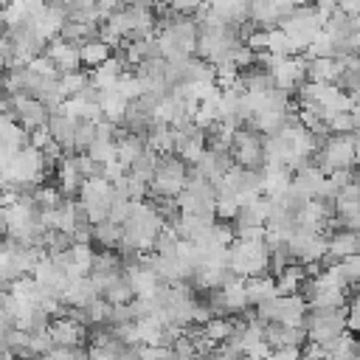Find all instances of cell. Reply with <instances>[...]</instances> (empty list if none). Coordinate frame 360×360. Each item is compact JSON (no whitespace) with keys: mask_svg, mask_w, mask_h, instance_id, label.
Instances as JSON below:
<instances>
[{"mask_svg":"<svg viewBox=\"0 0 360 360\" xmlns=\"http://www.w3.org/2000/svg\"><path fill=\"white\" fill-rule=\"evenodd\" d=\"M228 267L242 276V278H250V276H270V250L264 242H242V239H233L231 248H228Z\"/></svg>","mask_w":360,"mask_h":360,"instance_id":"cell-1","label":"cell"},{"mask_svg":"<svg viewBox=\"0 0 360 360\" xmlns=\"http://www.w3.org/2000/svg\"><path fill=\"white\" fill-rule=\"evenodd\" d=\"M278 28L290 37V42L295 45V51L301 53L321 31H323V20L318 17V11H315V6H304V3H298L290 14H284L281 20H278Z\"/></svg>","mask_w":360,"mask_h":360,"instance_id":"cell-2","label":"cell"},{"mask_svg":"<svg viewBox=\"0 0 360 360\" xmlns=\"http://www.w3.org/2000/svg\"><path fill=\"white\" fill-rule=\"evenodd\" d=\"M323 174H332L335 169H352L354 166V135L352 132H329L321 143V149L309 158Z\"/></svg>","mask_w":360,"mask_h":360,"instance_id":"cell-3","label":"cell"},{"mask_svg":"<svg viewBox=\"0 0 360 360\" xmlns=\"http://www.w3.org/2000/svg\"><path fill=\"white\" fill-rule=\"evenodd\" d=\"M188 180V166L177 155H158L155 174L149 180V194L152 197H177Z\"/></svg>","mask_w":360,"mask_h":360,"instance_id":"cell-4","label":"cell"},{"mask_svg":"<svg viewBox=\"0 0 360 360\" xmlns=\"http://www.w3.org/2000/svg\"><path fill=\"white\" fill-rule=\"evenodd\" d=\"M231 158L245 169H264V135L253 127H239L231 135Z\"/></svg>","mask_w":360,"mask_h":360,"instance_id":"cell-5","label":"cell"},{"mask_svg":"<svg viewBox=\"0 0 360 360\" xmlns=\"http://www.w3.org/2000/svg\"><path fill=\"white\" fill-rule=\"evenodd\" d=\"M287 245H290V253H292V262H298V264H318L323 256H326V250H329V242H326V233H292L290 239H287Z\"/></svg>","mask_w":360,"mask_h":360,"instance_id":"cell-6","label":"cell"},{"mask_svg":"<svg viewBox=\"0 0 360 360\" xmlns=\"http://www.w3.org/2000/svg\"><path fill=\"white\" fill-rule=\"evenodd\" d=\"M273 73V82H276V87H281V90H295L298 84H304L307 82V56L301 53V56H281L278 59V65L270 70Z\"/></svg>","mask_w":360,"mask_h":360,"instance_id":"cell-7","label":"cell"},{"mask_svg":"<svg viewBox=\"0 0 360 360\" xmlns=\"http://www.w3.org/2000/svg\"><path fill=\"white\" fill-rule=\"evenodd\" d=\"M48 115H51V110L42 101H37L31 96H14V121L25 132H31L37 127H45L48 124Z\"/></svg>","mask_w":360,"mask_h":360,"instance_id":"cell-8","label":"cell"},{"mask_svg":"<svg viewBox=\"0 0 360 360\" xmlns=\"http://www.w3.org/2000/svg\"><path fill=\"white\" fill-rule=\"evenodd\" d=\"M48 332H51L53 346H82V340H84V335H87V326L79 323L76 318H70V315L65 312V315H59V318H51Z\"/></svg>","mask_w":360,"mask_h":360,"instance_id":"cell-9","label":"cell"},{"mask_svg":"<svg viewBox=\"0 0 360 360\" xmlns=\"http://www.w3.org/2000/svg\"><path fill=\"white\" fill-rule=\"evenodd\" d=\"M45 53L53 59V65L59 68V73H70V70H79V68H82L79 48H76V45H70V42H65V39H59V37L48 39Z\"/></svg>","mask_w":360,"mask_h":360,"instance_id":"cell-10","label":"cell"},{"mask_svg":"<svg viewBox=\"0 0 360 360\" xmlns=\"http://www.w3.org/2000/svg\"><path fill=\"white\" fill-rule=\"evenodd\" d=\"M343 68H346L343 59H335V56H315V59H307V79H309V82H323V84H338Z\"/></svg>","mask_w":360,"mask_h":360,"instance_id":"cell-11","label":"cell"},{"mask_svg":"<svg viewBox=\"0 0 360 360\" xmlns=\"http://www.w3.org/2000/svg\"><path fill=\"white\" fill-rule=\"evenodd\" d=\"M48 132H51V138L65 149V152H73V132H76V118L73 115H68V112H62V110H53L51 115H48Z\"/></svg>","mask_w":360,"mask_h":360,"instance_id":"cell-12","label":"cell"},{"mask_svg":"<svg viewBox=\"0 0 360 360\" xmlns=\"http://www.w3.org/2000/svg\"><path fill=\"white\" fill-rule=\"evenodd\" d=\"M96 295H101V292L93 284V278L90 276H79V278H70V284H68V290L62 295V304L65 307H87Z\"/></svg>","mask_w":360,"mask_h":360,"instance_id":"cell-13","label":"cell"},{"mask_svg":"<svg viewBox=\"0 0 360 360\" xmlns=\"http://www.w3.org/2000/svg\"><path fill=\"white\" fill-rule=\"evenodd\" d=\"M143 149H146V138L143 135H135V132H127V129L118 127V132H115V158L124 166H129Z\"/></svg>","mask_w":360,"mask_h":360,"instance_id":"cell-14","label":"cell"},{"mask_svg":"<svg viewBox=\"0 0 360 360\" xmlns=\"http://www.w3.org/2000/svg\"><path fill=\"white\" fill-rule=\"evenodd\" d=\"M124 73H127L124 59H121V56H110L107 62H101L98 68L90 70V82H93L98 90H107V87H112Z\"/></svg>","mask_w":360,"mask_h":360,"instance_id":"cell-15","label":"cell"},{"mask_svg":"<svg viewBox=\"0 0 360 360\" xmlns=\"http://www.w3.org/2000/svg\"><path fill=\"white\" fill-rule=\"evenodd\" d=\"M98 37V22H76V20H65L59 28V39L70 42V45H84L90 39Z\"/></svg>","mask_w":360,"mask_h":360,"instance_id":"cell-16","label":"cell"},{"mask_svg":"<svg viewBox=\"0 0 360 360\" xmlns=\"http://www.w3.org/2000/svg\"><path fill=\"white\" fill-rule=\"evenodd\" d=\"M326 242H329V253L335 259H346V256H352V253L360 250L357 231H349V228H335L332 233H326Z\"/></svg>","mask_w":360,"mask_h":360,"instance_id":"cell-17","label":"cell"},{"mask_svg":"<svg viewBox=\"0 0 360 360\" xmlns=\"http://www.w3.org/2000/svg\"><path fill=\"white\" fill-rule=\"evenodd\" d=\"M245 295H248V307H259L262 301L278 295L276 292V278L273 276H250V278H245Z\"/></svg>","mask_w":360,"mask_h":360,"instance_id":"cell-18","label":"cell"},{"mask_svg":"<svg viewBox=\"0 0 360 360\" xmlns=\"http://www.w3.org/2000/svg\"><path fill=\"white\" fill-rule=\"evenodd\" d=\"M273 278H276V292H278V295L298 292L301 281L307 278V267H304V264H298V262H290V264H287V267H281Z\"/></svg>","mask_w":360,"mask_h":360,"instance_id":"cell-19","label":"cell"},{"mask_svg":"<svg viewBox=\"0 0 360 360\" xmlns=\"http://www.w3.org/2000/svg\"><path fill=\"white\" fill-rule=\"evenodd\" d=\"M219 295H222V312H231V315H242L248 312V295H245V278L228 284V287H219Z\"/></svg>","mask_w":360,"mask_h":360,"instance_id":"cell-20","label":"cell"},{"mask_svg":"<svg viewBox=\"0 0 360 360\" xmlns=\"http://www.w3.org/2000/svg\"><path fill=\"white\" fill-rule=\"evenodd\" d=\"M248 20L256 22V28H276L278 25V11L273 0H248Z\"/></svg>","mask_w":360,"mask_h":360,"instance_id":"cell-21","label":"cell"},{"mask_svg":"<svg viewBox=\"0 0 360 360\" xmlns=\"http://www.w3.org/2000/svg\"><path fill=\"white\" fill-rule=\"evenodd\" d=\"M208 8L231 25H239L248 17V0H208Z\"/></svg>","mask_w":360,"mask_h":360,"instance_id":"cell-22","label":"cell"},{"mask_svg":"<svg viewBox=\"0 0 360 360\" xmlns=\"http://www.w3.org/2000/svg\"><path fill=\"white\" fill-rule=\"evenodd\" d=\"M112 56V48L107 45V42H101L98 37L96 39H90V42H84V45H79V59H82V65L84 68H98L101 62H107Z\"/></svg>","mask_w":360,"mask_h":360,"instance_id":"cell-23","label":"cell"},{"mask_svg":"<svg viewBox=\"0 0 360 360\" xmlns=\"http://www.w3.org/2000/svg\"><path fill=\"white\" fill-rule=\"evenodd\" d=\"M155 166H158V152L155 149H143L129 166H127V174H132V177H138V180H143V183H149L152 180V174H155Z\"/></svg>","mask_w":360,"mask_h":360,"instance_id":"cell-24","label":"cell"},{"mask_svg":"<svg viewBox=\"0 0 360 360\" xmlns=\"http://www.w3.org/2000/svg\"><path fill=\"white\" fill-rule=\"evenodd\" d=\"M65 20H76V22H101L96 0H70L65 3Z\"/></svg>","mask_w":360,"mask_h":360,"instance_id":"cell-25","label":"cell"},{"mask_svg":"<svg viewBox=\"0 0 360 360\" xmlns=\"http://www.w3.org/2000/svg\"><path fill=\"white\" fill-rule=\"evenodd\" d=\"M90 231H93V242H98L101 248H118L124 228H121L118 222H112V219H101V222H96Z\"/></svg>","mask_w":360,"mask_h":360,"instance_id":"cell-26","label":"cell"},{"mask_svg":"<svg viewBox=\"0 0 360 360\" xmlns=\"http://www.w3.org/2000/svg\"><path fill=\"white\" fill-rule=\"evenodd\" d=\"M101 295H104L110 304H129V301L135 298V292H132V287H129V281H127V273L115 276V278L101 290Z\"/></svg>","mask_w":360,"mask_h":360,"instance_id":"cell-27","label":"cell"},{"mask_svg":"<svg viewBox=\"0 0 360 360\" xmlns=\"http://www.w3.org/2000/svg\"><path fill=\"white\" fill-rule=\"evenodd\" d=\"M323 34H329L332 39H349L352 37V20H349V14L340 11V8L335 14H329L323 20Z\"/></svg>","mask_w":360,"mask_h":360,"instance_id":"cell-28","label":"cell"},{"mask_svg":"<svg viewBox=\"0 0 360 360\" xmlns=\"http://www.w3.org/2000/svg\"><path fill=\"white\" fill-rule=\"evenodd\" d=\"M87 84H90V73H84L82 68H79V70H70V73H59V87H62L65 98L79 96Z\"/></svg>","mask_w":360,"mask_h":360,"instance_id":"cell-29","label":"cell"},{"mask_svg":"<svg viewBox=\"0 0 360 360\" xmlns=\"http://www.w3.org/2000/svg\"><path fill=\"white\" fill-rule=\"evenodd\" d=\"M326 124H329V132H354V129L360 127V110H357V104H354L352 110L335 112Z\"/></svg>","mask_w":360,"mask_h":360,"instance_id":"cell-30","label":"cell"},{"mask_svg":"<svg viewBox=\"0 0 360 360\" xmlns=\"http://www.w3.org/2000/svg\"><path fill=\"white\" fill-rule=\"evenodd\" d=\"M267 51L276 53V56H292V53H298L295 45L290 42V37L278 25L276 28H267Z\"/></svg>","mask_w":360,"mask_h":360,"instance_id":"cell-31","label":"cell"},{"mask_svg":"<svg viewBox=\"0 0 360 360\" xmlns=\"http://www.w3.org/2000/svg\"><path fill=\"white\" fill-rule=\"evenodd\" d=\"M202 332H205V338L217 346V343H222V340L228 338V332H231V318H228V315H211V318L202 323Z\"/></svg>","mask_w":360,"mask_h":360,"instance_id":"cell-32","label":"cell"},{"mask_svg":"<svg viewBox=\"0 0 360 360\" xmlns=\"http://www.w3.org/2000/svg\"><path fill=\"white\" fill-rule=\"evenodd\" d=\"M96 138V121L90 118H76V132H73V152H87V146Z\"/></svg>","mask_w":360,"mask_h":360,"instance_id":"cell-33","label":"cell"},{"mask_svg":"<svg viewBox=\"0 0 360 360\" xmlns=\"http://www.w3.org/2000/svg\"><path fill=\"white\" fill-rule=\"evenodd\" d=\"M84 155H90V158L98 160V163H107L110 158H115V141H112V138H98V135H96Z\"/></svg>","mask_w":360,"mask_h":360,"instance_id":"cell-34","label":"cell"},{"mask_svg":"<svg viewBox=\"0 0 360 360\" xmlns=\"http://www.w3.org/2000/svg\"><path fill=\"white\" fill-rule=\"evenodd\" d=\"M31 197H34V202H37L39 208H53V205L62 200V191H59L56 186H45V183H37Z\"/></svg>","mask_w":360,"mask_h":360,"instance_id":"cell-35","label":"cell"},{"mask_svg":"<svg viewBox=\"0 0 360 360\" xmlns=\"http://www.w3.org/2000/svg\"><path fill=\"white\" fill-rule=\"evenodd\" d=\"M76 169H79V174H82L84 180H90V177H104V163L93 160V158L84 155V152H76Z\"/></svg>","mask_w":360,"mask_h":360,"instance_id":"cell-36","label":"cell"},{"mask_svg":"<svg viewBox=\"0 0 360 360\" xmlns=\"http://www.w3.org/2000/svg\"><path fill=\"white\" fill-rule=\"evenodd\" d=\"M236 211H239V200H236L233 194H217V200H214V214H217V219H233Z\"/></svg>","mask_w":360,"mask_h":360,"instance_id":"cell-37","label":"cell"},{"mask_svg":"<svg viewBox=\"0 0 360 360\" xmlns=\"http://www.w3.org/2000/svg\"><path fill=\"white\" fill-rule=\"evenodd\" d=\"M112 87H115L127 101H132V98H138V96L143 93V87H141V82H138V76H135V73H124Z\"/></svg>","mask_w":360,"mask_h":360,"instance_id":"cell-38","label":"cell"},{"mask_svg":"<svg viewBox=\"0 0 360 360\" xmlns=\"http://www.w3.org/2000/svg\"><path fill=\"white\" fill-rule=\"evenodd\" d=\"M73 245V236L68 231H48L45 233V253H56V250H68Z\"/></svg>","mask_w":360,"mask_h":360,"instance_id":"cell-39","label":"cell"},{"mask_svg":"<svg viewBox=\"0 0 360 360\" xmlns=\"http://www.w3.org/2000/svg\"><path fill=\"white\" fill-rule=\"evenodd\" d=\"M53 349V340H51V332H31L28 338V352L31 357H42L45 352Z\"/></svg>","mask_w":360,"mask_h":360,"instance_id":"cell-40","label":"cell"},{"mask_svg":"<svg viewBox=\"0 0 360 360\" xmlns=\"http://www.w3.org/2000/svg\"><path fill=\"white\" fill-rule=\"evenodd\" d=\"M25 68H31V70L39 73V76H59V68L53 65V59H51L48 53H37Z\"/></svg>","mask_w":360,"mask_h":360,"instance_id":"cell-41","label":"cell"},{"mask_svg":"<svg viewBox=\"0 0 360 360\" xmlns=\"http://www.w3.org/2000/svg\"><path fill=\"white\" fill-rule=\"evenodd\" d=\"M340 270L349 278V284H357L360 281V250L352 253V256H346V259H340Z\"/></svg>","mask_w":360,"mask_h":360,"instance_id":"cell-42","label":"cell"},{"mask_svg":"<svg viewBox=\"0 0 360 360\" xmlns=\"http://www.w3.org/2000/svg\"><path fill=\"white\" fill-rule=\"evenodd\" d=\"M349 312H346V329L360 335V298H349Z\"/></svg>","mask_w":360,"mask_h":360,"instance_id":"cell-43","label":"cell"},{"mask_svg":"<svg viewBox=\"0 0 360 360\" xmlns=\"http://www.w3.org/2000/svg\"><path fill=\"white\" fill-rule=\"evenodd\" d=\"M245 45L253 51V53H262V51H267V31L264 28H256L248 39H245Z\"/></svg>","mask_w":360,"mask_h":360,"instance_id":"cell-44","label":"cell"},{"mask_svg":"<svg viewBox=\"0 0 360 360\" xmlns=\"http://www.w3.org/2000/svg\"><path fill=\"white\" fill-rule=\"evenodd\" d=\"M51 141H53V138H51L48 127H37V129H31V132H28V143H31L34 149H45Z\"/></svg>","mask_w":360,"mask_h":360,"instance_id":"cell-45","label":"cell"},{"mask_svg":"<svg viewBox=\"0 0 360 360\" xmlns=\"http://www.w3.org/2000/svg\"><path fill=\"white\" fill-rule=\"evenodd\" d=\"M127 174V166L118 160V158H110L107 163H104V177L110 180V183H115L118 177H124Z\"/></svg>","mask_w":360,"mask_h":360,"instance_id":"cell-46","label":"cell"},{"mask_svg":"<svg viewBox=\"0 0 360 360\" xmlns=\"http://www.w3.org/2000/svg\"><path fill=\"white\" fill-rule=\"evenodd\" d=\"M315 11H318L321 20H326L329 14L338 11V0H315Z\"/></svg>","mask_w":360,"mask_h":360,"instance_id":"cell-47","label":"cell"},{"mask_svg":"<svg viewBox=\"0 0 360 360\" xmlns=\"http://www.w3.org/2000/svg\"><path fill=\"white\" fill-rule=\"evenodd\" d=\"M273 6H276V11H278V20H281L284 14H290V11L298 6V0H273Z\"/></svg>","mask_w":360,"mask_h":360,"instance_id":"cell-48","label":"cell"},{"mask_svg":"<svg viewBox=\"0 0 360 360\" xmlns=\"http://www.w3.org/2000/svg\"><path fill=\"white\" fill-rule=\"evenodd\" d=\"M338 8L346 14H360V0H338Z\"/></svg>","mask_w":360,"mask_h":360,"instance_id":"cell-49","label":"cell"},{"mask_svg":"<svg viewBox=\"0 0 360 360\" xmlns=\"http://www.w3.org/2000/svg\"><path fill=\"white\" fill-rule=\"evenodd\" d=\"M158 0H121V6H138V8H152Z\"/></svg>","mask_w":360,"mask_h":360,"instance_id":"cell-50","label":"cell"},{"mask_svg":"<svg viewBox=\"0 0 360 360\" xmlns=\"http://www.w3.org/2000/svg\"><path fill=\"white\" fill-rule=\"evenodd\" d=\"M3 236H6V228H3V222H0V239H3Z\"/></svg>","mask_w":360,"mask_h":360,"instance_id":"cell-51","label":"cell"}]
</instances>
